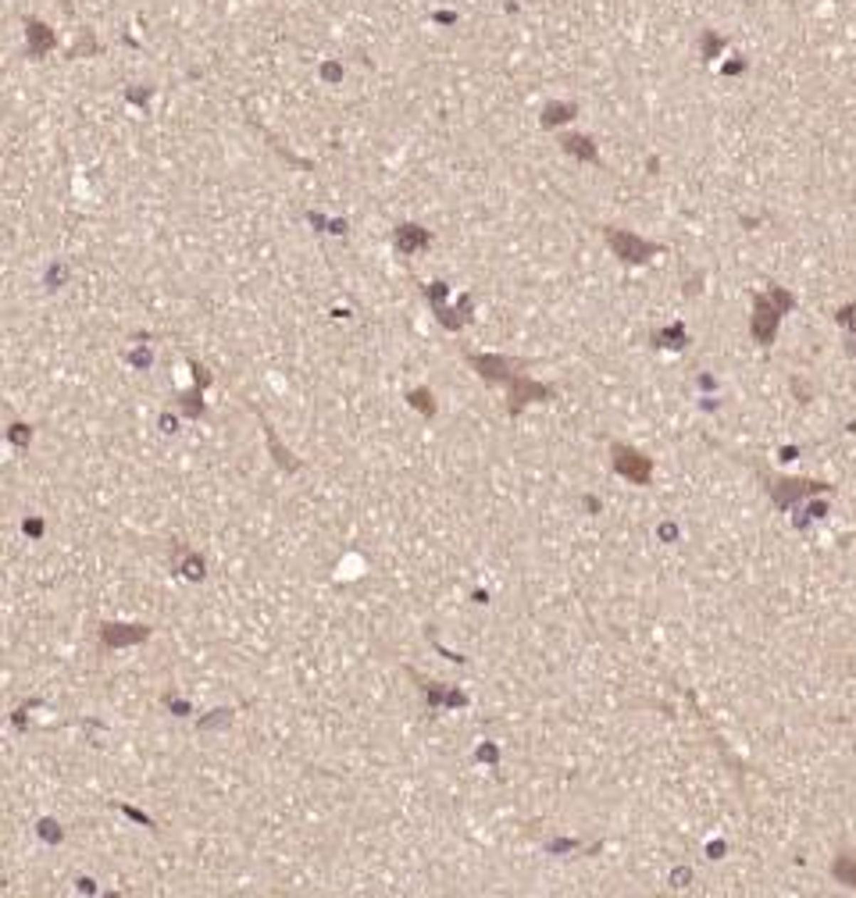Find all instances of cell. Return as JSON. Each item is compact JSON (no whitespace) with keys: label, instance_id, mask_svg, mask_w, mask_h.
Here are the masks:
<instances>
[{"label":"cell","instance_id":"6da1fadb","mask_svg":"<svg viewBox=\"0 0 856 898\" xmlns=\"http://www.w3.org/2000/svg\"><path fill=\"white\" fill-rule=\"evenodd\" d=\"M614 464H618V471H621L628 481H635V485H646V481H650V471H653L650 456H643V453H635V449H628V446H614Z\"/></svg>","mask_w":856,"mask_h":898},{"label":"cell","instance_id":"9c48e42d","mask_svg":"<svg viewBox=\"0 0 856 898\" xmlns=\"http://www.w3.org/2000/svg\"><path fill=\"white\" fill-rule=\"evenodd\" d=\"M564 150H567V154H578V157H586V161L596 157V146H589L586 136H567V139H564Z\"/></svg>","mask_w":856,"mask_h":898},{"label":"cell","instance_id":"277c9868","mask_svg":"<svg viewBox=\"0 0 856 898\" xmlns=\"http://www.w3.org/2000/svg\"><path fill=\"white\" fill-rule=\"evenodd\" d=\"M26 29H29V43H33V54H36V58H43V54L58 43V40H54V33H51L43 22H36V18H29V22H26Z\"/></svg>","mask_w":856,"mask_h":898},{"label":"cell","instance_id":"30bf717a","mask_svg":"<svg viewBox=\"0 0 856 898\" xmlns=\"http://www.w3.org/2000/svg\"><path fill=\"white\" fill-rule=\"evenodd\" d=\"M835 877H838L842 884H852V887H856V859H852V855H842V859L835 862Z\"/></svg>","mask_w":856,"mask_h":898},{"label":"cell","instance_id":"3957f363","mask_svg":"<svg viewBox=\"0 0 856 898\" xmlns=\"http://www.w3.org/2000/svg\"><path fill=\"white\" fill-rule=\"evenodd\" d=\"M542 396H549V389H542L535 382H524V378H514V385H510V410H521L528 400H542Z\"/></svg>","mask_w":856,"mask_h":898},{"label":"cell","instance_id":"ba28073f","mask_svg":"<svg viewBox=\"0 0 856 898\" xmlns=\"http://www.w3.org/2000/svg\"><path fill=\"white\" fill-rule=\"evenodd\" d=\"M753 328H756V339H760V343H767V339L774 336V311H767V307L760 304V311H756V325H753Z\"/></svg>","mask_w":856,"mask_h":898},{"label":"cell","instance_id":"7a4b0ae2","mask_svg":"<svg viewBox=\"0 0 856 898\" xmlns=\"http://www.w3.org/2000/svg\"><path fill=\"white\" fill-rule=\"evenodd\" d=\"M607 239H611V246H614V253L621 257V260H632V264H639V260H646L650 253H653V246L650 242H643V239H635V235H625V232H607Z\"/></svg>","mask_w":856,"mask_h":898},{"label":"cell","instance_id":"8992f818","mask_svg":"<svg viewBox=\"0 0 856 898\" xmlns=\"http://www.w3.org/2000/svg\"><path fill=\"white\" fill-rule=\"evenodd\" d=\"M425 242H428V232L418 228V225H403V228L396 232V246H400L403 253H414V250L425 246Z\"/></svg>","mask_w":856,"mask_h":898},{"label":"cell","instance_id":"52a82bcc","mask_svg":"<svg viewBox=\"0 0 856 898\" xmlns=\"http://www.w3.org/2000/svg\"><path fill=\"white\" fill-rule=\"evenodd\" d=\"M139 638H147V628H132V631H125V628H104V642L107 646H125V642H139Z\"/></svg>","mask_w":856,"mask_h":898},{"label":"cell","instance_id":"5b68a950","mask_svg":"<svg viewBox=\"0 0 856 898\" xmlns=\"http://www.w3.org/2000/svg\"><path fill=\"white\" fill-rule=\"evenodd\" d=\"M471 364H475V368H478V375H482V378H489V382L507 378V368H510V360H503V357H471Z\"/></svg>","mask_w":856,"mask_h":898},{"label":"cell","instance_id":"8fae6325","mask_svg":"<svg viewBox=\"0 0 856 898\" xmlns=\"http://www.w3.org/2000/svg\"><path fill=\"white\" fill-rule=\"evenodd\" d=\"M567 118H575V107H567V104H549L542 122L549 125V122H567Z\"/></svg>","mask_w":856,"mask_h":898}]
</instances>
